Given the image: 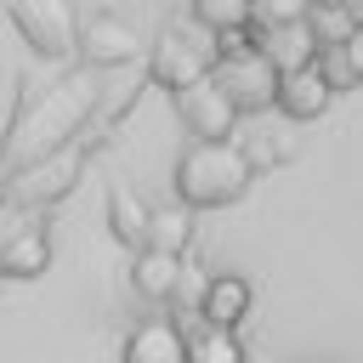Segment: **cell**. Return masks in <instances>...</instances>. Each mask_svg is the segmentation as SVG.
<instances>
[{
	"instance_id": "30bf717a",
	"label": "cell",
	"mask_w": 363,
	"mask_h": 363,
	"mask_svg": "<svg viewBox=\"0 0 363 363\" xmlns=\"http://www.w3.org/2000/svg\"><path fill=\"white\" fill-rule=\"evenodd\" d=\"M250 278H238V272H210L204 278V289H199V318L210 323V329H238L244 318H250Z\"/></svg>"
},
{
	"instance_id": "3957f363",
	"label": "cell",
	"mask_w": 363,
	"mask_h": 363,
	"mask_svg": "<svg viewBox=\"0 0 363 363\" xmlns=\"http://www.w3.org/2000/svg\"><path fill=\"white\" fill-rule=\"evenodd\" d=\"M85 147H96L91 130H79L74 142L51 147L45 159H28V164L6 170V176H0V199L17 204V210H34V216H40L45 204H57V199H68V193L79 187V176H85Z\"/></svg>"
},
{
	"instance_id": "5b68a950",
	"label": "cell",
	"mask_w": 363,
	"mask_h": 363,
	"mask_svg": "<svg viewBox=\"0 0 363 363\" xmlns=\"http://www.w3.org/2000/svg\"><path fill=\"white\" fill-rule=\"evenodd\" d=\"M11 23H17V34L34 57L62 62L79 45V17H74L68 0H11Z\"/></svg>"
},
{
	"instance_id": "52a82bcc",
	"label": "cell",
	"mask_w": 363,
	"mask_h": 363,
	"mask_svg": "<svg viewBox=\"0 0 363 363\" xmlns=\"http://www.w3.org/2000/svg\"><path fill=\"white\" fill-rule=\"evenodd\" d=\"M136 51H142V34H136V23L130 17H119V11H91L85 23H79V45H74V57L85 62V68H125V62H136Z\"/></svg>"
},
{
	"instance_id": "ffe728a7",
	"label": "cell",
	"mask_w": 363,
	"mask_h": 363,
	"mask_svg": "<svg viewBox=\"0 0 363 363\" xmlns=\"http://www.w3.org/2000/svg\"><path fill=\"white\" fill-rule=\"evenodd\" d=\"M238 147H244L250 170H261V164H278V159H289V153H295V136H289L284 125H278V130H267V125H261V130H250V142H238Z\"/></svg>"
},
{
	"instance_id": "ac0fdd59",
	"label": "cell",
	"mask_w": 363,
	"mask_h": 363,
	"mask_svg": "<svg viewBox=\"0 0 363 363\" xmlns=\"http://www.w3.org/2000/svg\"><path fill=\"white\" fill-rule=\"evenodd\" d=\"M306 28L318 34V45H346V34L357 28V17H352L340 0H312V6H306Z\"/></svg>"
},
{
	"instance_id": "277c9868",
	"label": "cell",
	"mask_w": 363,
	"mask_h": 363,
	"mask_svg": "<svg viewBox=\"0 0 363 363\" xmlns=\"http://www.w3.org/2000/svg\"><path fill=\"white\" fill-rule=\"evenodd\" d=\"M216 68V40L187 17V23H170L159 40H153V57H147V74L164 85V91H182V85H199L210 79Z\"/></svg>"
},
{
	"instance_id": "e0dca14e",
	"label": "cell",
	"mask_w": 363,
	"mask_h": 363,
	"mask_svg": "<svg viewBox=\"0 0 363 363\" xmlns=\"http://www.w3.org/2000/svg\"><path fill=\"white\" fill-rule=\"evenodd\" d=\"M182 363H244V340L238 329H187V346H182Z\"/></svg>"
},
{
	"instance_id": "9a60e30c",
	"label": "cell",
	"mask_w": 363,
	"mask_h": 363,
	"mask_svg": "<svg viewBox=\"0 0 363 363\" xmlns=\"http://www.w3.org/2000/svg\"><path fill=\"white\" fill-rule=\"evenodd\" d=\"M147 250H164V255H187V244H193V210L176 199V204H159L153 216H147V238H142Z\"/></svg>"
},
{
	"instance_id": "6da1fadb",
	"label": "cell",
	"mask_w": 363,
	"mask_h": 363,
	"mask_svg": "<svg viewBox=\"0 0 363 363\" xmlns=\"http://www.w3.org/2000/svg\"><path fill=\"white\" fill-rule=\"evenodd\" d=\"M96 102H102V79L85 62L68 68L62 79H51V85H28L23 102H17V113H11V130L0 136V176L17 170V164H28V159H45L62 142H74L91 125Z\"/></svg>"
},
{
	"instance_id": "cb8c5ba5",
	"label": "cell",
	"mask_w": 363,
	"mask_h": 363,
	"mask_svg": "<svg viewBox=\"0 0 363 363\" xmlns=\"http://www.w3.org/2000/svg\"><path fill=\"white\" fill-rule=\"evenodd\" d=\"M340 6H346V11H352V17H357V11H363V0H340Z\"/></svg>"
},
{
	"instance_id": "9c48e42d",
	"label": "cell",
	"mask_w": 363,
	"mask_h": 363,
	"mask_svg": "<svg viewBox=\"0 0 363 363\" xmlns=\"http://www.w3.org/2000/svg\"><path fill=\"white\" fill-rule=\"evenodd\" d=\"M250 45L278 68V74H295V68H312L318 62V34L306 28V17L301 23H267V28H250Z\"/></svg>"
},
{
	"instance_id": "ba28073f",
	"label": "cell",
	"mask_w": 363,
	"mask_h": 363,
	"mask_svg": "<svg viewBox=\"0 0 363 363\" xmlns=\"http://www.w3.org/2000/svg\"><path fill=\"white\" fill-rule=\"evenodd\" d=\"M176 96V119L193 142H233V125H238V108L233 96L216 85V79H199V85H182L170 91Z\"/></svg>"
},
{
	"instance_id": "7a4b0ae2",
	"label": "cell",
	"mask_w": 363,
	"mask_h": 363,
	"mask_svg": "<svg viewBox=\"0 0 363 363\" xmlns=\"http://www.w3.org/2000/svg\"><path fill=\"white\" fill-rule=\"evenodd\" d=\"M250 159L238 142H193L176 159V199L187 210H216V204H238L250 187Z\"/></svg>"
},
{
	"instance_id": "4fadbf2b",
	"label": "cell",
	"mask_w": 363,
	"mask_h": 363,
	"mask_svg": "<svg viewBox=\"0 0 363 363\" xmlns=\"http://www.w3.org/2000/svg\"><path fill=\"white\" fill-rule=\"evenodd\" d=\"M51 267V233L40 221L17 227L6 244H0V278H40Z\"/></svg>"
},
{
	"instance_id": "5bb4252c",
	"label": "cell",
	"mask_w": 363,
	"mask_h": 363,
	"mask_svg": "<svg viewBox=\"0 0 363 363\" xmlns=\"http://www.w3.org/2000/svg\"><path fill=\"white\" fill-rule=\"evenodd\" d=\"M329 85H323V74L318 68H295V74H278V113L284 119H318L323 108H329Z\"/></svg>"
},
{
	"instance_id": "d6986e66",
	"label": "cell",
	"mask_w": 363,
	"mask_h": 363,
	"mask_svg": "<svg viewBox=\"0 0 363 363\" xmlns=\"http://www.w3.org/2000/svg\"><path fill=\"white\" fill-rule=\"evenodd\" d=\"M193 23H199L204 34L250 28V0H193Z\"/></svg>"
},
{
	"instance_id": "7c38bea8",
	"label": "cell",
	"mask_w": 363,
	"mask_h": 363,
	"mask_svg": "<svg viewBox=\"0 0 363 363\" xmlns=\"http://www.w3.org/2000/svg\"><path fill=\"white\" fill-rule=\"evenodd\" d=\"M182 272H187V261L182 255H164V250H136V261H130V289L142 295V301H176V284H182Z\"/></svg>"
},
{
	"instance_id": "44dd1931",
	"label": "cell",
	"mask_w": 363,
	"mask_h": 363,
	"mask_svg": "<svg viewBox=\"0 0 363 363\" xmlns=\"http://www.w3.org/2000/svg\"><path fill=\"white\" fill-rule=\"evenodd\" d=\"M312 0H250V28H267V23H301Z\"/></svg>"
},
{
	"instance_id": "7402d4cb",
	"label": "cell",
	"mask_w": 363,
	"mask_h": 363,
	"mask_svg": "<svg viewBox=\"0 0 363 363\" xmlns=\"http://www.w3.org/2000/svg\"><path fill=\"white\" fill-rule=\"evenodd\" d=\"M312 68L323 74V85H329V91H346V85H357V79H352V68H346V57H340V45H323Z\"/></svg>"
},
{
	"instance_id": "d4e9b609",
	"label": "cell",
	"mask_w": 363,
	"mask_h": 363,
	"mask_svg": "<svg viewBox=\"0 0 363 363\" xmlns=\"http://www.w3.org/2000/svg\"><path fill=\"white\" fill-rule=\"evenodd\" d=\"M357 23H363V11H357Z\"/></svg>"
},
{
	"instance_id": "2e32d148",
	"label": "cell",
	"mask_w": 363,
	"mask_h": 363,
	"mask_svg": "<svg viewBox=\"0 0 363 363\" xmlns=\"http://www.w3.org/2000/svg\"><path fill=\"white\" fill-rule=\"evenodd\" d=\"M147 216H153V204H142L136 187H113V193H108V227H113L119 244L142 250V238H147Z\"/></svg>"
},
{
	"instance_id": "8fae6325",
	"label": "cell",
	"mask_w": 363,
	"mask_h": 363,
	"mask_svg": "<svg viewBox=\"0 0 363 363\" xmlns=\"http://www.w3.org/2000/svg\"><path fill=\"white\" fill-rule=\"evenodd\" d=\"M182 346H187L182 323H170V318H142V323L125 335L119 363H182Z\"/></svg>"
},
{
	"instance_id": "603a6c76",
	"label": "cell",
	"mask_w": 363,
	"mask_h": 363,
	"mask_svg": "<svg viewBox=\"0 0 363 363\" xmlns=\"http://www.w3.org/2000/svg\"><path fill=\"white\" fill-rule=\"evenodd\" d=\"M340 57H346V68H352V79H363V23L346 34V45H340Z\"/></svg>"
},
{
	"instance_id": "8992f818",
	"label": "cell",
	"mask_w": 363,
	"mask_h": 363,
	"mask_svg": "<svg viewBox=\"0 0 363 363\" xmlns=\"http://www.w3.org/2000/svg\"><path fill=\"white\" fill-rule=\"evenodd\" d=\"M210 79L233 96V108H238V113H261V108H272V96H278V68H272L255 45H244V51L221 57V62L210 68Z\"/></svg>"
}]
</instances>
